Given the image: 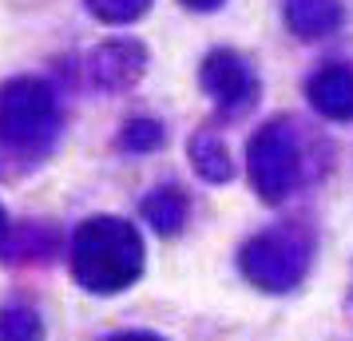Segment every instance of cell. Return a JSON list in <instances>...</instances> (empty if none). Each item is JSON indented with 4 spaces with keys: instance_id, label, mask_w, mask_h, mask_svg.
I'll use <instances>...</instances> for the list:
<instances>
[{
    "instance_id": "11",
    "label": "cell",
    "mask_w": 353,
    "mask_h": 341,
    "mask_svg": "<svg viewBox=\"0 0 353 341\" xmlns=\"http://www.w3.org/2000/svg\"><path fill=\"white\" fill-rule=\"evenodd\" d=\"M0 234H4V211H0Z\"/></svg>"
},
{
    "instance_id": "5",
    "label": "cell",
    "mask_w": 353,
    "mask_h": 341,
    "mask_svg": "<svg viewBox=\"0 0 353 341\" xmlns=\"http://www.w3.org/2000/svg\"><path fill=\"white\" fill-rule=\"evenodd\" d=\"M310 96L330 119H350L353 115V76L345 68H330L310 83Z\"/></svg>"
},
{
    "instance_id": "9",
    "label": "cell",
    "mask_w": 353,
    "mask_h": 341,
    "mask_svg": "<svg viewBox=\"0 0 353 341\" xmlns=\"http://www.w3.org/2000/svg\"><path fill=\"white\" fill-rule=\"evenodd\" d=\"M194 167H199V175L210 183L219 179H230V163H226V151L214 139H199L194 143Z\"/></svg>"
},
{
    "instance_id": "3",
    "label": "cell",
    "mask_w": 353,
    "mask_h": 341,
    "mask_svg": "<svg viewBox=\"0 0 353 341\" xmlns=\"http://www.w3.org/2000/svg\"><path fill=\"white\" fill-rule=\"evenodd\" d=\"M250 179L266 203H278L298 183V151L282 123H270L250 147Z\"/></svg>"
},
{
    "instance_id": "1",
    "label": "cell",
    "mask_w": 353,
    "mask_h": 341,
    "mask_svg": "<svg viewBox=\"0 0 353 341\" xmlns=\"http://www.w3.org/2000/svg\"><path fill=\"white\" fill-rule=\"evenodd\" d=\"M72 274L92 293H119L143 274V238L123 218H88L72 242Z\"/></svg>"
},
{
    "instance_id": "10",
    "label": "cell",
    "mask_w": 353,
    "mask_h": 341,
    "mask_svg": "<svg viewBox=\"0 0 353 341\" xmlns=\"http://www.w3.org/2000/svg\"><path fill=\"white\" fill-rule=\"evenodd\" d=\"M108 341H163L155 333H119V338H108Z\"/></svg>"
},
{
    "instance_id": "8",
    "label": "cell",
    "mask_w": 353,
    "mask_h": 341,
    "mask_svg": "<svg viewBox=\"0 0 353 341\" xmlns=\"http://www.w3.org/2000/svg\"><path fill=\"white\" fill-rule=\"evenodd\" d=\"M44 325L40 313L28 306H4L0 309V341H40Z\"/></svg>"
},
{
    "instance_id": "4",
    "label": "cell",
    "mask_w": 353,
    "mask_h": 341,
    "mask_svg": "<svg viewBox=\"0 0 353 341\" xmlns=\"http://www.w3.org/2000/svg\"><path fill=\"white\" fill-rule=\"evenodd\" d=\"M52 127V96L40 83H12L0 92V135L8 143H32Z\"/></svg>"
},
{
    "instance_id": "6",
    "label": "cell",
    "mask_w": 353,
    "mask_h": 341,
    "mask_svg": "<svg viewBox=\"0 0 353 341\" xmlns=\"http://www.w3.org/2000/svg\"><path fill=\"white\" fill-rule=\"evenodd\" d=\"M207 87L219 99H226V103H242L246 92H250V80H246V72H242L230 56H219V60H210V68H207Z\"/></svg>"
},
{
    "instance_id": "7",
    "label": "cell",
    "mask_w": 353,
    "mask_h": 341,
    "mask_svg": "<svg viewBox=\"0 0 353 341\" xmlns=\"http://www.w3.org/2000/svg\"><path fill=\"white\" fill-rule=\"evenodd\" d=\"M143 214L147 223L159 230V234H175L179 227H183V218H187V198L179 195V191H155V195L143 203Z\"/></svg>"
},
{
    "instance_id": "2",
    "label": "cell",
    "mask_w": 353,
    "mask_h": 341,
    "mask_svg": "<svg viewBox=\"0 0 353 341\" xmlns=\"http://www.w3.org/2000/svg\"><path fill=\"white\" fill-rule=\"evenodd\" d=\"M239 266H242V274L250 278L258 290L286 293L305 278L310 246H305L298 234L270 230V234H258V238H250V242L242 246Z\"/></svg>"
}]
</instances>
